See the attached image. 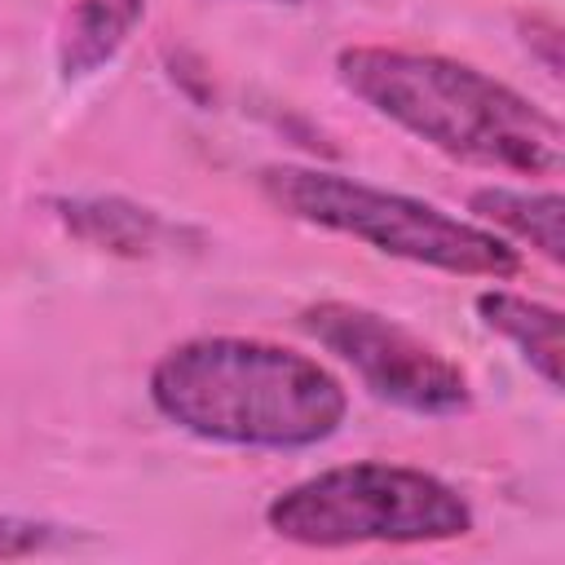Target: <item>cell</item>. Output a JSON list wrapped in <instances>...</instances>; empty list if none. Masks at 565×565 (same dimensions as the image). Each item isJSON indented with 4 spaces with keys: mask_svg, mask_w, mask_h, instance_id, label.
Returning <instances> with one entry per match:
<instances>
[{
    "mask_svg": "<svg viewBox=\"0 0 565 565\" xmlns=\"http://www.w3.org/2000/svg\"><path fill=\"white\" fill-rule=\"evenodd\" d=\"M274 539L340 552V547H419L472 534V503L437 472L358 459L291 481L265 503Z\"/></svg>",
    "mask_w": 565,
    "mask_h": 565,
    "instance_id": "obj_4",
    "label": "cell"
},
{
    "mask_svg": "<svg viewBox=\"0 0 565 565\" xmlns=\"http://www.w3.org/2000/svg\"><path fill=\"white\" fill-rule=\"evenodd\" d=\"M340 84L393 128L490 172L552 177L565 154L556 115L490 71L419 49L349 44L335 53Z\"/></svg>",
    "mask_w": 565,
    "mask_h": 565,
    "instance_id": "obj_2",
    "label": "cell"
},
{
    "mask_svg": "<svg viewBox=\"0 0 565 565\" xmlns=\"http://www.w3.org/2000/svg\"><path fill=\"white\" fill-rule=\"evenodd\" d=\"M269 4H309V0H269Z\"/></svg>",
    "mask_w": 565,
    "mask_h": 565,
    "instance_id": "obj_11",
    "label": "cell"
},
{
    "mask_svg": "<svg viewBox=\"0 0 565 565\" xmlns=\"http://www.w3.org/2000/svg\"><path fill=\"white\" fill-rule=\"evenodd\" d=\"M300 331L353 366V375L388 406L411 415H459L472 406L468 371L371 305L313 300L300 309Z\"/></svg>",
    "mask_w": 565,
    "mask_h": 565,
    "instance_id": "obj_5",
    "label": "cell"
},
{
    "mask_svg": "<svg viewBox=\"0 0 565 565\" xmlns=\"http://www.w3.org/2000/svg\"><path fill=\"white\" fill-rule=\"evenodd\" d=\"M472 212L512 238L530 243L543 260H565V199L556 190H512V185H486L472 194Z\"/></svg>",
    "mask_w": 565,
    "mask_h": 565,
    "instance_id": "obj_8",
    "label": "cell"
},
{
    "mask_svg": "<svg viewBox=\"0 0 565 565\" xmlns=\"http://www.w3.org/2000/svg\"><path fill=\"white\" fill-rule=\"evenodd\" d=\"M62 221L79 238H88L97 247H110V252H128V256L150 252L159 243V234H163L154 212L119 203V199H75V203H62Z\"/></svg>",
    "mask_w": 565,
    "mask_h": 565,
    "instance_id": "obj_9",
    "label": "cell"
},
{
    "mask_svg": "<svg viewBox=\"0 0 565 565\" xmlns=\"http://www.w3.org/2000/svg\"><path fill=\"white\" fill-rule=\"evenodd\" d=\"M146 388L181 433L243 450H309L349 415L335 371L260 335H190L154 358Z\"/></svg>",
    "mask_w": 565,
    "mask_h": 565,
    "instance_id": "obj_1",
    "label": "cell"
},
{
    "mask_svg": "<svg viewBox=\"0 0 565 565\" xmlns=\"http://www.w3.org/2000/svg\"><path fill=\"white\" fill-rule=\"evenodd\" d=\"M146 18V0H75L62 35H57V66L66 79H84L102 71Z\"/></svg>",
    "mask_w": 565,
    "mask_h": 565,
    "instance_id": "obj_7",
    "label": "cell"
},
{
    "mask_svg": "<svg viewBox=\"0 0 565 565\" xmlns=\"http://www.w3.org/2000/svg\"><path fill=\"white\" fill-rule=\"evenodd\" d=\"M260 194L287 212L291 221L358 238L384 256L459 274V278H516L521 274V252L499 238L490 225L455 216L437 203L327 172V168H300V163H274L260 168Z\"/></svg>",
    "mask_w": 565,
    "mask_h": 565,
    "instance_id": "obj_3",
    "label": "cell"
},
{
    "mask_svg": "<svg viewBox=\"0 0 565 565\" xmlns=\"http://www.w3.org/2000/svg\"><path fill=\"white\" fill-rule=\"evenodd\" d=\"M57 525L44 521H22V516H0V556H31L53 543Z\"/></svg>",
    "mask_w": 565,
    "mask_h": 565,
    "instance_id": "obj_10",
    "label": "cell"
},
{
    "mask_svg": "<svg viewBox=\"0 0 565 565\" xmlns=\"http://www.w3.org/2000/svg\"><path fill=\"white\" fill-rule=\"evenodd\" d=\"M472 305H477V318L494 335H503L547 388H561V362H565L561 309L530 300L521 291H508V287H486V291H477Z\"/></svg>",
    "mask_w": 565,
    "mask_h": 565,
    "instance_id": "obj_6",
    "label": "cell"
}]
</instances>
